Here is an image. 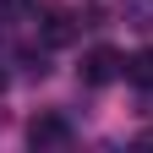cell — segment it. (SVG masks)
<instances>
[{
  "mask_svg": "<svg viewBox=\"0 0 153 153\" xmlns=\"http://www.w3.org/2000/svg\"><path fill=\"white\" fill-rule=\"evenodd\" d=\"M120 71H126V60H120V55H115L109 44H99V49H88V55H82V66H76V76H82L88 88H104V82H115Z\"/></svg>",
  "mask_w": 153,
  "mask_h": 153,
  "instance_id": "cell-1",
  "label": "cell"
},
{
  "mask_svg": "<svg viewBox=\"0 0 153 153\" xmlns=\"http://www.w3.org/2000/svg\"><path fill=\"white\" fill-rule=\"evenodd\" d=\"M27 142L33 148H66L71 142V120L66 115H38V120L27 126Z\"/></svg>",
  "mask_w": 153,
  "mask_h": 153,
  "instance_id": "cell-2",
  "label": "cell"
},
{
  "mask_svg": "<svg viewBox=\"0 0 153 153\" xmlns=\"http://www.w3.org/2000/svg\"><path fill=\"white\" fill-rule=\"evenodd\" d=\"M71 33H76V16L60 11V6H49V11H44V44H66Z\"/></svg>",
  "mask_w": 153,
  "mask_h": 153,
  "instance_id": "cell-3",
  "label": "cell"
},
{
  "mask_svg": "<svg viewBox=\"0 0 153 153\" xmlns=\"http://www.w3.org/2000/svg\"><path fill=\"white\" fill-rule=\"evenodd\" d=\"M126 76L137 88H153V49H137V55H131V60H126Z\"/></svg>",
  "mask_w": 153,
  "mask_h": 153,
  "instance_id": "cell-4",
  "label": "cell"
},
{
  "mask_svg": "<svg viewBox=\"0 0 153 153\" xmlns=\"http://www.w3.org/2000/svg\"><path fill=\"white\" fill-rule=\"evenodd\" d=\"M126 11H131L137 27H153V0H126Z\"/></svg>",
  "mask_w": 153,
  "mask_h": 153,
  "instance_id": "cell-5",
  "label": "cell"
},
{
  "mask_svg": "<svg viewBox=\"0 0 153 153\" xmlns=\"http://www.w3.org/2000/svg\"><path fill=\"white\" fill-rule=\"evenodd\" d=\"M0 88H6V76H0Z\"/></svg>",
  "mask_w": 153,
  "mask_h": 153,
  "instance_id": "cell-6",
  "label": "cell"
}]
</instances>
